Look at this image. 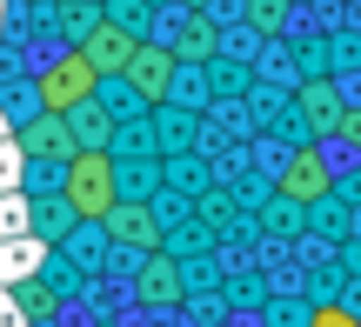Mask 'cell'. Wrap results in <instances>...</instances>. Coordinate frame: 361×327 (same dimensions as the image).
Returning a JSON list of instances; mask_svg holds the SVG:
<instances>
[{
    "mask_svg": "<svg viewBox=\"0 0 361 327\" xmlns=\"http://www.w3.org/2000/svg\"><path fill=\"white\" fill-rule=\"evenodd\" d=\"M61 200L74 221H107L121 207V160L114 154H74L61 167Z\"/></svg>",
    "mask_w": 361,
    "mask_h": 327,
    "instance_id": "6da1fadb",
    "label": "cell"
},
{
    "mask_svg": "<svg viewBox=\"0 0 361 327\" xmlns=\"http://www.w3.org/2000/svg\"><path fill=\"white\" fill-rule=\"evenodd\" d=\"M94 94H101V74H94L80 53H61V60L47 67V74L34 80V101H40V114H74V107H87Z\"/></svg>",
    "mask_w": 361,
    "mask_h": 327,
    "instance_id": "7a4b0ae2",
    "label": "cell"
},
{
    "mask_svg": "<svg viewBox=\"0 0 361 327\" xmlns=\"http://www.w3.org/2000/svg\"><path fill=\"white\" fill-rule=\"evenodd\" d=\"M134 47H141V40H134L121 20H101V27H87V34H80V47H74V53L94 67V74H128Z\"/></svg>",
    "mask_w": 361,
    "mask_h": 327,
    "instance_id": "3957f363",
    "label": "cell"
},
{
    "mask_svg": "<svg viewBox=\"0 0 361 327\" xmlns=\"http://www.w3.org/2000/svg\"><path fill=\"white\" fill-rule=\"evenodd\" d=\"M328 194H335V174H328V160L314 154V147H301V154L281 167V200H288V207H308V200H328Z\"/></svg>",
    "mask_w": 361,
    "mask_h": 327,
    "instance_id": "277c9868",
    "label": "cell"
},
{
    "mask_svg": "<svg viewBox=\"0 0 361 327\" xmlns=\"http://www.w3.org/2000/svg\"><path fill=\"white\" fill-rule=\"evenodd\" d=\"M128 87L141 94L147 107H161L174 94V53L168 47H134V60H128Z\"/></svg>",
    "mask_w": 361,
    "mask_h": 327,
    "instance_id": "5b68a950",
    "label": "cell"
},
{
    "mask_svg": "<svg viewBox=\"0 0 361 327\" xmlns=\"http://www.w3.org/2000/svg\"><path fill=\"white\" fill-rule=\"evenodd\" d=\"M20 147H27V160H74V141H67L61 114H34L20 127Z\"/></svg>",
    "mask_w": 361,
    "mask_h": 327,
    "instance_id": "8992f818",
    "label": "cell"
},
{
    "mask_svg": "<svg viewBox=\"0 0 361 327\" xmlns=\"http://www.w3.org/2000/svg\"><path fill=\"white\" fill-rule=\"evenodd\" d=\"M67 141H74V154H107V141H114V114L107 107H74L67 114Z\"/></svg>",
    "mask_w": 361,
    "mask_h": 327,
    "instance_id": "52a82bcc",
    "label": "cell"
},
{
    "mask_svg": "<svg viewBox=\"0 0 361 327\" xmlns=\"http://www.w3.org/2000/svg\"><path fill=\"white\" fill-rule=\"evenodd\" d=\"M107 234L121 241V248H141V254H154V241H161V221L147 207H128V200H121L114 214H107Z\"/></svg>",
    "mask_w": 361,
    "mask_h": 327,
    "instance_id": "ba28073f",
    "label": "cell"
},
{
    "mask_svg": "<svg viewBox=\"0 0 361 327\" xmlns=\"http://www.w3.org/2000/svg\"><path fill=\"white\" fill-rule=\"evenodd\" d=\"M134 288H141V301H147V307H154V301L168 307L174 294H180V267H174V254H161V248H154V254L141 261V281H134Z\"/></svg>",
    "mask_w": 361,
    "mask_h": 327,
    "instance_id": "9c48e42d",
    "label": "cell"
},
{
    "mask_svg": "<svg viewBox=\"0 0 361 327\" xmlns=\"http://www.w3.org/2000/svg\"><path fill=\"white\" fill-rule=\"evenodd\" d=\"M301 114L314 120V134H335L341 127V94H335V80H308V87H301Z\"/></svg>",
    "mask_w": 361,
    "mask_h": 327,
    "instance_id": "30bf717a",
    "label": "cell"
},
{
    "mask_svg": "<svg viewBox=\"0 0 361 327\" xmlns=\"http://www.w3.org/2000/svg\"><path fill=\"white\" fill-rule=\"evenodd\" d=\"M168 53H174V67L180 60H207V53H214V20H188L180 47H168Z\"/></svg>",
    "mask_w": 361,
    "mask_h": 327,
    "instance_id": "8fae6325",
    "label": "cell"
},
{
    "mask_svg": "<svg viewBox=\"0 0 361 327\" xmlns=\"http://www.w3.org/2000/svg\"><path fill=\"white\" fill-rule=\"evenodd\" d=\"M281 7H288V0H247V20H255V34H274V27H281Z\"/></svg>",
    "mask_w": 361,
    "mask_h": 327,
    "instance_id": "7c38bea8",
    "label": "cell"
},
{
    "mask_svg": "<svg viewBox=\"0 0 361 327\" xmlns=\"http://www.w3.org/2000/svg\"><path fill=\"white\" fill-rule=\"evenodd\" d=\"M308 327H361V321H355V307H314Z\"/></svg>",
    "mask_w": 361,
    "mask_h": 327,
    "instance_id": "4fadbf2b",
    "label": "cell"
},
{
    "mask_svg": "<svg viewBox=\"0 0 361 327\" xmlns=\"http://www.w3.org/2000/svg\"><path fill=\"white\" fill-rule=\"evenodd\" d=\"M335 134H341V141H355V147H361V107H341V127H335Z\"/></svg>",
    "mask_w": 361,
    "mask_h": 327,
    "instance_id": "5bb4252c",
    "label": "cell"
},
{
    "mask_svg": "<svg viewBox=\"0 0 361 327\" xmlns=\"http://www.w3.org/2000/svg\"><path fill=\"white\" fill-rule=\"evenodd\" d=\"M20 307H27V314H40V307H54V294H40L34 281H27V288H20Z\"/></svg>",
    "mask_w": 361,
    "mask_h": 327,
    "instance_id": "9a60e30c",
    "label": "cell"
}]
</instances>
